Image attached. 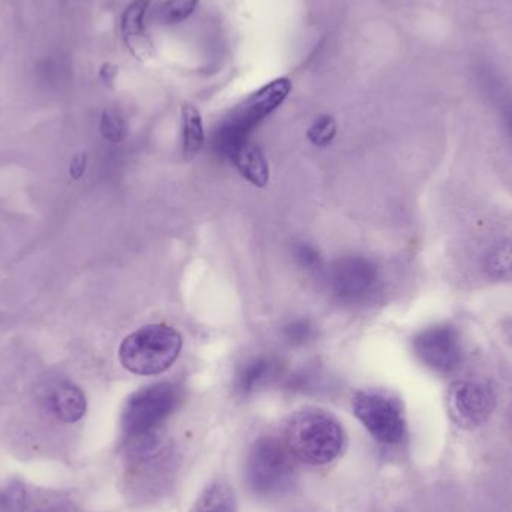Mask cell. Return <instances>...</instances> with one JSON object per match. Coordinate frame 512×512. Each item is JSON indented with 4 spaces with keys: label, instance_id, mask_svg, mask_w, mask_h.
Segmentation results:
<instances>
[{
    "label": "cell",
    "instance_id": "obj_1",
    "mask_svg": "<svg viewBox=\"0 0 512 512\" xmlns=\"http://www.w3.org/2000/svg\"><path fill=\"white\" fill-rule=\"evenodd\" d=\"M285 444L306 465H327L343 453L345 430L336 417L322 409L306 408L289 418Z\"/></svg>",
    "mask_w": 512,
    "mask_h": 512
},
{
    "label": "cell",
    "instance_id": "obj_2",
    "mask_svg": "<svg viewBox=\"0 0 512 512\" xmlns=\"http://www.w3.org/2000/svg\"><path fill=\"white\" fill-rule=\"evenodd\" d=\"M182 348V334L176 328L165 324L146 325L123 339L119 360L134 375L156 376L176 363Z\"/></svg>",
    "mask_w": 512,
    "mask_h": 512
},
{
    "label": "cell",
    "instance_id": "obj_3",
    "mask_svg": "<svg viewBox=\"0 0 512 512\" xmlns=\"http://www.w3.org/2000/svg\"><path fill=\"white\" fill-rule=\"evenodd\" d=\"M249 489L261 498H276L291 490L295 469L286 444L273 436L256 439L245 463Z\"/></svg>",
    "mask_w": 512,
    "mask_h": 512
},
{
    "label": "cell",
    "instance_id": "obj_4",
    "mask_svg": "<svg viewBox=\"0 0 512 512\" xmlns=\"http://www.w3.org/2000/svg\"><path fill=\"white\" fill-rule=\"evenodd\" d=\"M292 84L288 78H277L254 93L216 135V149L233 159L240 147L248 143V134L265 117L270 116L288 98Z\"/></svg>",
    "mask_w": 512,
    "mask_h": 512
},
{
    "label": "cell",
    "instance_id": "obj_5",
    "mask_svg": "<svg viewBox=\"0 0 512 512\" xmlns=\"http://www.w3.org/2000/svg\"><path fill=\"white\" fill-rule=\"evenodd\" d=\"M179 387L171 382H158L132 394L123 408L122 429L126 438L159 432L180 403Z\"/></svg>",
    "mask_w": 512,
    "mask_h": 512
},
{
    "label": "cell",
    "instance_id": "obj_6",
    "mask_svg": "<svg viewBox=\"0 0 512 512\" xmlns=\"http://www.w3.org/2000/svg\"><path fill=\"white\" fill-rule=\"evenodd\" d=\"M352 411L367 432L384 445H397L406 436V418L396 397L382 391H357L351 400Z\"/></svg>",
    "mask_w": 512,
    "mask_h": 512
},
{
    "label": "cell",
    "instance_id": "obj_7",
    "mask_svg": "<svg viewBox=\"0 0 512 512\" xmlns=\"http://www.w3.org/2000/svg\"><path fill=\"white\" fill-rule=\"evenodd\" d=\"M496 408L495 391L478 381H459L448 393V411L463 429H475L489 420Z\"/></svg>",
    "mask_w": 512,
    "mask_h": 512
},
{
    "label": "cell",
    "instance_id": "obj_8",
    "mask_svg": "<svg viewBox=\"0 0 512 512\" xmlns=\"http://www.w3.org/2000/svg\"><path fill=\"white\" fill-rule=\"evenodd\" d=\"M415 354L436 372H453L462 363V340L456 328L435 325L421 331L414 340Z\"/></svg>",
    "mask_w": 512,
    "mask_h": 512
},
{
    "label": "cell",
    "instance_id": "obj_9",
    "mask_svg": "<svg viewBox=\"0 0 512 512\" xmlns=\"http://www.w3.org/2000/svg\"><path fill=\"white\" fill-rule=\"evenodd\" d=\"M378 268L369 259L349 256L331 268L330 285L340 300L361 301L372 294L378 285Z\"/></svg>",
    "mask_w": 512,
    "mask_h": 512
},
{
    "label": "cell",
    "instance_id": "obj_10",
    "mask_svg": "<svg viewBox=\"0 0 512 512\" xmlns=\"http://www.w3.org/2000/svg\"><path fill=\"white\" fill-rule=\"evenodd\" d=\"M86 408V397L75 385L63 384L51 393V412L62 423H77L86 414Z\"/></svg>",
    "mask_w": 512,
    "mask_h": 512
},
{
    "label": "cell",
    "instance_id": "obj_11",
    "mask_svg": "<svg viewBox=\"0 0 512 512\" xmlns=\"http://www.w3.org/2000/svg\"><path fill=\"white\" fill-rule=\"evenodd\" d=\"M234 164L239 168L240 174L245 177L252 185L258 188H265L270 179V170H268L267 159L264 153L255 146V144L246 143L234 155Z\"/></svg>",
    "mask_w": 512,
    "mask_h": 512
},
{
    "label": "cell",
    "instance_id": "obj_12",
    "mask_svg": "<svg viewBox=\"0 0 512 512\" xmlns=\"http://www.w3.org/2000/svg\"><path fill=\"white\" fill-rule=\"evenodd\" d=\"M276 375V363L271 358H255L249 361L237 375V391L243 396L264 388Z\"/></svg>",
    "mask_w": 512,
    "mask_h": 512
},
{
    "label": "cell",
    "instance_id": "obj_13",
    "mask_svg": "<svg viewBox=\"0 0 512 512\" xmlns=\"http://www.w3.org/2000/svg\"><path fill=\"white\" fill-rule=\"evenodd\" d=\"M191 512H237L234 492L228 484L215 481L201 493Z\"/></svg>",
    "mask_w": 512,
    "mask_h": 512
},
{
    "label": "cell",
    "instance_id": "obj_14",
    "mask_svg": "<svg viewBox=\"0 0 512 512\" xmlns=\"http://www.w3.org/2000/svg\"><path fill=\"white\" fill-rule=\"evenodd\" d=\"M182 128H183V150H185L186 158H194L201 147L204 140L203 119H201L200 111L191 104H185L182 107Z\"/></svg>",
    "mask_w": 512,
    "mask_h": 512
},
{
    "label": "cell",
    "instance_id": "obj_15",
    "mask_svg": "<svg viewBox=\"0 0 512 512\" xmlns=\"http://www.w3.org/2000/svg\"><path fill=\"white\" fill-rule=\"evenodd\" d=\"M484 270L492 279L512 280V239L499 243L487 252Z\"/></svg>",
    "mask_w": 512,
    "mask_h": 512
},
{
    "label": "cell",
    "instance_id": "obj_16",
    "mask_svg": "<svg viewBox=\"0 0 512 512\" xmlns=\"http://www.w3.org/2000/svg\"><path fill=\"white\" fill-rule=\"evenodd\" d=\"M150 0H134L122 15V33L126 41L141 38L144 35V18L149 9Z\"/></svg>",
    "mask_w": 512,
    "mask_h": 512
},
{
    "label": "cell",
    "instance_id": "obj_17",
    "mask_svg": "<svg viewBox=\"0 0 512 512\" xmlns=\"http://www.w3.org/2000/svg\"><path fill=\"white\" fill-rule=\"evenodd\" d=\"M197 6L198 0H167L161 9L162 21L167 24L182 23L194 14Z\"/></svg>",
    "mask_w": 512,
    "mask_h": 512
},
{
    "label": "cell",
    "instance_id": "obj_18",
    "mask_svg": "<svg viewBox=\"0 0 512 512\" xmlns=\"http://www.w3.org/2000/svg\"><path fill=\"white\" fill-rule=\"evenodd\" d=\"M336 129V122L331 117L322 116L310 126L307 137L315 146L325 147L333 141Z\"/></svg>",
    "mask_w": 512,
    "mask_h": 512
},
{
    "label": "cell",
    "instance_id": "obj_19",
    "mask_svg": "<svg viewBox=\"0 0 512 512\" xmlns=\"http://www.w3.org/2000/svg\"><path fill=\"white\" fill-rule=\"evenodd\" d=\"M101 132L107 140L119 143L126 135L125 120L116 111L107 110L102 114Z\"/></svg>",
    "mask_w": 512,
    "mask_h": 512
},
{
    "label": "cell",
    "instance_id": "obj_20",
    "mask_svg": "<svg viewBox=\"0 0 512 512\" xmlns=\"http://www.w3.org/2000/svg\"><path fill=\"white\" fill-rule=\"evenodd\" d=\"M283 334L291 345H304L315 336V327L307 319H297V321L286 325Z\"/></svg>",
    "mask_w": 512,
    "mask_h": 512
},
{
    "label": "cell",
    "instance_id": "obj_21",
    "mask_svg": "<svg viewBox=\"0 0 512 512\" xmlns=\"http://www.w3.org/2000/svg\"><path fill=\"white\" fill-rule=\"evenodd\" d=\"M295 256H297L298 262L307 270H315V268H319V265H321V258H319L316 249L306 245V243L295 248Z\"/></svg>",
    "mask_w": 512,
    "mask_h": 512
},
{
    "label": "cell",
    "instance_id": "obj_22",
    "mask_svg": "<svg viewBox=\"0 0 512 512\" xmlns=\"http://www.w3.org/2000/svg\"><path fill=\"white\" fill-rule=\"evenodd\" d=\"M117 68L116 66L110 65V63H105L101 68V72H99V77L104 81L105 84H111L116 78Z\"/></svg>",
    "mask_w": 512,
    "mask_h": 512
},
{
    "label": "cell",
    "instance_id": "obj_23",
    "mask_svg": "<svg viewBox=\"0 0 512 512\" xmlns=\"http://www.w3.org/2000/svg\"><path fill=\"white\" fill-rule=\"evenodd\" d=\"M505 333H507L508 339L512 342V319L505 324Z\"/></svg>",
    "mask_w": 512,
    "mask_h": 512
}]
</instances>
